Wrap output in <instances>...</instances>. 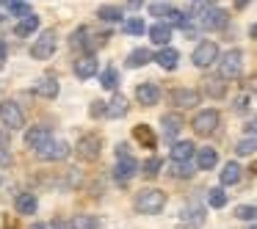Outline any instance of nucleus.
Listing matches in <instances>:
<instances>
[{"label":"nucleus","instance_id":"nucleus-1","mask_svg":"<svg viewBox=\"0 0 257 229\" xmlns=\"http://www.w3.org/2000/svg\"><path fill=\"white\" fill-rule=\"evenodd\" d=\"M133 207L141 215H158V212L166 207V193L161 188H141L133 196Z\"/></svg>","mask_w":257,"mask_h":229},{"label":"nucleus","instance_id":"nucleus-2","mask_svg":"<svg viewBox=\"0 0 257 229\" xmlns=\"http://www.w3.org/2000/svg\"><path fill=\"white\" fill-rule=\"evenodd\" d=\"M108 39H111V34H108V31H105V34H100V36H94L89 28H86V25H80V28L72 31V36H69V47H72L75 53H80V56H83V53H94L97 47H102Z\"/></svg>","mask_w":257,"mask_h":229},{"label":"nucleus","instance_id":"nucleus-3","mask_svg":"<svg viewBox=\"0 0 257 229\" xmlns=\"http://www.w3.org/2000/svg\"><path fill=\"white\" fill-rule=\"evenodd\" d=\"M218 124H221V113H218L216 108H202V111H196L191 127H194V135H199V138H210V135L218 130Z\"/></svg>","mask_w":257,"mask_h":229},{"label":"nucleus","instance_id":"nucleus-4","mask_svg":"<svg viewBox=\"0 0 257 229\" xmlns=\"http://www.w3.org/2000/svg\"><path fill=\"white\" fill-rule=\"evenodd\" d=\"M218 75H221L224 80H238L240 75H243V53H240L238 47L227 50L218 58Z\"/></svg>","mask_w":257,"mask_h":229},{"label":"nucleus","instance_id":"nucleus-5","mask_svg":"<svg viewBox=\"0 0 257 229\" xmlns=\"http://www.w3.org/2000/svg\"><path fill=\"white\" fill-rule=\"evenodd\" d=\"M75 155L80 157L83 163H94L100 160L102 155V138L97 133H86L78 138V144H75Z\"/></svg>","mask_w":257,"mask_h":229},{"label":"nucleus","instance_id":"nucleus-6","mask_svg":"<svg viewBox=\"0 0 257 229\" xmlns=\"http://www.w3.org/2000/svg\"><path fill=\"white\" fill-rule=\"evenodd\" d=\"M218 58H221V53H218L216 42H199L191 53V61L196 69H210L213 64H218Z\"/></svg>","mask_w":257,"mask_h":229},{"label":"nucleus","instance_id":"nucleus-7","mask_svg":"<svg viewBox=\"0 0 257 229\" xmlns=\"http://www.w3.org/2000/svg\"><path fill=\"white\" fill-rule=\"evenodd\" d=\"M56 45H58L56 31L47 28V31H42V34L36 36V42L31 45V56H34L36 61H47V58H50L53 53H56Z\"/></svg>","mask_w":257,"mask_h":229},{"label":"nucleus","instance_id":"nucleus-8","mask_svg":"<svg viewBox=\"0 0 257 229\" xmlns=\"http://www.w3.org/2000/svg\"><path fill=\"white\" fill-rule=\"evenodd\" d=\"M199 25H202V31H210V34L213 31H224L229 25V14L218 6H207L199 14Z\"/></svg>","mask_w":257,"mask_h":229},{"label":"nucleus","instance_id":"nucleus-9","mask_svg":"<svg viewBox=\"0 0 257 229\" xmlns=\"http://www.w3.org/2000/svg\"><path fill=\"white\" fill-rule=\"evenodd\" d=\"M0 122H3V127H6V130H20V127H25V113H23V108H20L14 100H3V102H0Z\"/></svg>","mask_w":257,"mask_h":229},{"label":"nucleus","instance_id":"nucleus-10","mask_svg":"<svg viewBox=\"0 0 257 229\" xmlns=\"http://www.w3.org/2000/svg\"><path fill=\"white\" fill-rule=\"evenodd\" d=\"M136 174H141V166H139V160H136L133 155H119L116 157V168H113V179H116L119 185H127L130 179L136 177Z\"/></svg>","mask_w":257,"mask_h":229},{"label":"nucleus","instance_id":"nucleus-11","mask_svg":"<svg viewBox=\"0 0 257 229\" xmlns=\"http://www.w3.org/2000/svg\"><path fill=\"white\" fill-rule=\"evenodd\" d=\"M50 141H53V130L45 127V124H36V127L25 130V146H28V149H34V152L45 149Z\"/></svg>","mask_w":257,"mask_h":229},{"label":"nucleus","instance_id":"nucleus-12","mask_svg":"<svg viewBox=\"0 0 257 229\" xmlns=\"http://www.w3.org/2000/svg\"><path fill=\"white\" fill-rule=\"evenodd\" d=\"M97 69H100V61H97V56H94V53H83V56H78V58H75V64H72L75 78H80V80L94 78V75H97Z\"/></svg>","mask_w":257,"mask_h":229},{"label":"nucleus","instance_id":"nucleus-13","mask_svg":"<svg viewBox=\"0 0 257 229\" xmlns=\"http://www.w3.org/2000/svg\"><path fill=\"white\" fill-rule=\"evenodd\" d=\"M169 102H172L174 108H196L202 102V94L196 89H172L169 91Z\"/></svg>","mask_w":257,"mask_h":229},{"label":"nucleus","instance_id":"nucleus-14","mask_svg":"<svg viewBox=\"0 0 257 229\" xmlns=\"http://www.w3.org/2000/svg\"><path fill=\"white\" fill-rule=\"evenodd\" d=\"M69 152H72V146H69L67 141H56V138H53L45 149L36 152V157H42V160H47V163H58V160H67Z\"/></svg>","mask_w":257,"mask_h":229},{"label":"nucleus","instance_id":"nucleus-15","mask_svg":"<svg viewBox=\"0 0 257 229\" xmlns=\"http://www.w3.org/2000/svg\"><path fill=\"white\" fill-rule=\"evenodd\" d=\"M136 100H139V105H144V108L158 105V100H161V89H158L155 80H144V83L136 86Z\"/></svg>","mask_w":257,"mask_h":229},{"label":"nucleus","instance_id":"nucleus-16","mask_svg":"<svg viewBox=\"0 0 257 229\" xmlns=\"http://www.w3.org/2000/svg\"><path fill=\"white\" fill-rule=\"evenodd\" d=\"M58 91H61V86H58L56 75H45V78H39L36 86H34V94L42 97V100H56Z\"/></svg>","mask_w":257,"mask_h":229},{"label":"nucleus","instance_id":"nucleus-17","mask_svg":"<svg viewBox=\"0 0 257 229\" xmlns=\"http://www.w3.org/2000/svg\"><path fill=\"white\" fill-rule=\"evenodd\" d=\"M161 127H163V138H166V141H177L180 130L185 127V122H183L180 113H163V116H161Z\"/></svg>","mask_w":257,"mask_h":229},{"label":"nucleus","instance_id":"nucleus-18","mask_svg":"<svg viewBox=\"0 0 257 229\" xmlns=\"http://www.w3.org/2000/svg\"><path fill=\"white\" fill-rule=\"evenodd\" d=\"M194 163H196L199 171H213V168L218 166V152L213 149V146H202V149H196Z\"/></svg>","mask_w":257,"mask_h":229},{"label":"nucleus","instance_id":"nucleus-19","mask_svg":"<svg viewBox=\"0 0 257 229\" xmlns=\"http://www.w3.org/2000/svg\"><path fill=\"white\" fill-rule=\"evenodd\" d=\"M36 207H39V199H36V193H31V190H23V193L14 196V210H17L20 215H34Z\"/></svg>","mask_w":257,"mask_h":229},{"label":"nucleus","instance_id":"nucleus-20","mask_svg":"<svg viewBox=\"0 0 257 229\" xmlns=\"http://www.w3.org/2000/svg\"><path fill=\"white\" fill-rule=\"evenodd\" d=\"M155 64L161 69H166V72H174L180 67V53L166 45V47H161V53H155Z\"/></svg>","mask_w":257,"mask_h":229},{"label":"nucleus","instance_id":"nucleus-21","mask_svg":"<svg viewBox=\"0 0 257 229\" xmlns=\"http://www.w3.org/2000/svg\"><path fill=\"white\" fill-rule=\"evenodd\" d=\"M202 223H205V210L202 207H185L177 229H199Z\"/></svg>","mask_w":257,"mask_h":229},{"label":"nucleus","instance_id":"nucleus-22","mask_svg":"<svg viewBox=\"0 0 257 229\" xmlns=\"http://www.w3.org/2000/svg\"><path fill=\"white\" fill-rule=\"evenodd\" d=\"M127 111H130V102H127V97L124 94H113L111 100H108V108H105V116L108 119H122V116H127Z\"/></svg>","mask_w":257,"mask_h":229},{"label":"nucleus","instance_id":"nucleus-23","mask_svg":"<svg viewBox=\"0 0 257 229\" xmlns=\"http://www.w3.org/2000/svg\"><path fill=\"white\" fill-rule=\"evenodd\" d=\"M150 61H155V56H152L147 47H136V50H130V56L124 58V67L127 69H141V67H147Z\"/></svg>","mask_w":257,"mask_h":229},{"label":"nucleus","instance_id":"nucleus-24","mask_svg":"<svg viewBox=\"0 0 257 229\" xmlns=\"http://www.w3.org/2000/svg\"><path fill=\"white\" fill-rule=\"evenodd\" d=\"M194 155H196L194 141H174L172 149H169V157H172V160H194Z\"/></svg>","mask_w":257,"mask_h":229},{"label":"nucleus","instance_id":"nucleus-25","mask_svg":"<svg viewBox=\"0 0 257 229\" xmlns=\"http://www.w3.org/2000/svg\"><path fill=\"white\" fill-rule=\"evenodd\" d=\"M147 34H150V42H152V45L166 47L169 42H172V25H166V23H155L150 31H147Z\"/></svg>","mask_w":257,"mask_h":229},{"label":"nucleus","instance_id":"nucleus-26","mask_svg":"<svg viewBox=\"0 0 257 229\" xmlns=\"http://www.w3.org/2000/svg\"><path fill=\"white\" fill-rule=\"evenodd\" d=\"M240 177H243V168H240L235 160L224 163V168L218 171V182H221V185H238Z\"/></svg>","mask_w":257,"mask_h":229},{"label":"nucleus","instance_id":"nucleus-27","mask_svg":"<svg viewBox=\"0 0 257 229\" xmlns=\"http://www.w3.org/2000/svg\"><path fill=\"white\" fill-rule=\"evenodd\" d=\"M133 138L139 141L144 149H155V146H158V135L152 133L150 124H136V127H133Z\"/></svg>","mask_w":257,"mask_h":229},{"label":"nucleus","instance_id":"nucleus-28","mask_svg":"<svg viewBox=\"0 0 257 229\" xmlns=\"http://www.w3.org/2000/svg\"><path fill=\"white\" fill-rule=\"evenodd\" d=\"M36 31H39V17H36L34 12L20 17V23L14 25V34L17 36H31V34H36Z\"/></svg>","mask_w":257,"mask_h":229},{"label":"nucleus","instance_id":"nucleus-29","mask_svg":"<svg viewBox=\"0 0 257 229\" xmlns=\"http://www.w3.org/2000/svg\"><path fill=\"white\" fill-rule=\"evenodd\" d=\"M202 91H205L207 97H213V100H221V97L227 94V83H224L221 75H218V78H207L205 86H202Z\"/></svg>","mask_w":257,"mask_h":229},{"label":"nucleus","instance_id":"nucleus-30","mask_svg":"<svg viewBox=\"0 0 257 229\" xmlns=\"http://www.w3.org/2000/svg\"><path fill=\"white\" fill-rule=\"evenodd\" d=\"M194 168H196V163L194 160H172V177L174 179H191L194 177Z\"/></svg>","mask_w":257,"mask_h":229},{"label":"nucleus","instance_id":"nucleus-31","mask_svg":"<svg viewBox=\"0 0 257 229\" xmlns=\"http://www.w3.org/2000/svg\"><path fill=\"white\" fill-rule=\"evenodd\" d=\"M97 17H100L102 23H122L124 12L119 6H100V9H97Z\"/></svg>","mask_w":257,"mask_h":229},{"label":"nucleus","instance_id":"nucleus-32","mask_svg":"<svg viewBox=\"0 0 257 229\" xmlns=\"http://www.w3.org/2000/svg\"><path fill=\"white\" fill-rule=\"evenodd\" d=\"M257 152V135H246V138H240L238 144H235V155L238 157H249Z\"/></svg>","mask_w":257,"mask_h":229},{"label":"nucleus","instance_id":"nucleus-33","mask_svg":"<svg viewBox=\"0 0 257 229\" xmlns=\"http://www.w3.org/2000/svg\"><path fill=\"white\" fill-rule=\"evenodd\" d=\"M100 86L102 89H108V91H116L119 89V72L113 67H105L100 72Z\"/></svg>","mask_w":257,"mask_h":229},{"label":"nucleus","instance_id":"nucleus-34","mask_svg":"<svg viewBox=\"0 0 257 229\" xmlns=\"http://www.w3.org/2000/svg\"><path fill=\"white\" fill-rule=\"evenodd\" d=\"M69 223L72 229H102V221L97 215H75Z\"/></svg>","mask_w":257,"mask_h":229},{"label":"nucleus","instance_id":"nucleus-35","mask_svg":"<svg viewBox=\"0 0 257 229\" xmlns=\"http://www.w3.org/2000/svg\"><path fill=\"white\" fill-rule=\"evenodd\" d=\"M161 168H163V160H161V157H155V155H152L150 160H144V163H141V174H144L147 179L158 177V174H161Z\"/></svg>","mask_w":257,"mask_h":229},{"label":"nucleus","instance_id":"nucleus-36","mask_svg":"<svg viewBox=\"0 0 257 229\" xmlns=\"http://www.w3.org/2000/svg\"><path fill=\"white\" fill-rule=\"evenodd\" d=\"M122 31H124V34H130V36H141V34H147V25H144V20H141V17H130V20H124V23H122Z\"/></svg>","mask_w":257,"mask_h":229},{"label":"nucleus","instance_id":"nucleus-37","mask_svg":"<svg viewBox=\"0 0 257 229\" xmlns=\"http://www.w3.org/2000/svg\"><path fill=\"white\" fill-rule=\"evenodd\" d=\"M207 204H210L213 210H221V207H227V193H224V188H213L210 193H207Z\"/></svg>","mask_w":257,"mask_h":229},{"label":"nucleus","instance_id":"nucleus-38","mask_svg":"<svg viewBox=\"0 0 257 229\" xmlns=\"http://www.w3.org/2000/svg\"><path fill=\"white\" fill-rule=\"evenodd\" d=\"M235 218L238 221H257V204H238L235 207Z\"/></svg>","mask_w":257,"mask_h":229},{"label":"nucleus","instance_id":"nucleus-39","mask_svg":"<svg viewBox=\"0 0 257 229\" xmlns=\"http://www.w3.org/2000/svg\"><path fill=\"white\" fill-rule=\"evenodd\" d=\"M172 12H174L172 3H152V6H150V14H152V17H158L161 23H166Z\"/></svg>","mask_w":257,"mask_h":229},{"label":"nucleus","instance_id":"nucleus-40","mask_svg":"<svg viewBox=\"0 0 257 229\" xmlns=\"http://www.w3.org/2000/svg\"><path fill=\"white\" fill-rule=\"evenodd\" d=\"M9 14L12 17H25V14H31V6L25 0H9Z\"/></svg>","mask_w":257,"mask_h":229},{"label":"nucleus","instance_id":"nucleus-41","mask_svg":"<svg viewBox=\"0 0 257 229\" xmlns=\"http://www.w3.org/2000/svg\"><path fill=\"white\" fill-rule=\"evenodd\" d=\"M105 108H108V102H102V100H94V102H91V108H89V116H91V119H100V116H105Z\"/></svg>","mask_w":257,"mask_h":229},{"label":"nucleus","instance_id":"nucleus-42","mask_svg":"<svg viewBox=\"0 0 257 229\" xmlns=\"http://www.w3.org/2000/svg\"><path fill=\"white\" fill-rule=\"evenodd\" d=\"M14 166V155L9 146H0V168H12Z\"/></svg>","mask_w":257,"mask_h":229},{"label":"nucleus","instance_id":"nucleus-43","mask_svg":"<svg viewBox=\"0 0 257 229\" xmlns=\"http://www.w3.org/2000/svg\"><path fill=\"white\" fill-rule=\"evenodd\" d=\"M243 130H246V133H249V135H257V116H251L249 122L243 124Z\"/></svg>","mask_w":257,"mask_h":229},{"label":"nucleus","instance_id":"nucleus-44","mask_svg":"<svg viewBox=\"0 0 257 229\" xmlns=\"http://www.w3.org/2000/svg\"><path fill=\"white\" fill-rule=\"evenodd\" d=\"M232 108H235V111H238V113H243V111H246V97H238Z\"/></svg>","mask_w":257,"mask_h":229},{"label":"nucleus","instance_id":"nucleus-45","mask_svg":"<svg viewBox=\"0 0 257 229\" xmlns=\"http://www.w3.org/2000/svg\"><path fill=\"white\" fill-rule=\"evenodd\" d=\"M47 229H72V223H67V221H53Z\"/></svg>","mask_w":257,"mask_h":229},{"label":"nucleus","instance_id":"nucleus-46","mask_svg":"<svg viewBox=\"0 0 257 229\" xmlns=\"http://www.w3.org/2000/svg\"><path fill=\"white\" fill-rule=\"evenodd\" d=\"M0 146H9V130L0 127Z\"/></svg>","mask_w":257,"mask_h":229},{"label":"nucleus","instance_id":"nucleus-47","mask_svg":"<svg viewBox=\"0 0 257 229\" xmlns=\"http://www.w3.org/2000/svg\"><path fill=\"white\" fill-rule=\"evenodd\" d=\"M127 152H130L127 144H116V157H119V155H127Z\"/></svg>","mask_w":257,"mask_h":229},{"label":"nucleus","instance_id":"nucleus-48","mask_svg":"<svg viewBox=\"0 0 257 229\" xmlns=\"http://www.w3.org/2000/svg\"><path fill=\"white\" fill-rule=\"evenodd\" d=\"M6 45H3V42H0V67H3V61H6Z\"/></svg>","mask_w":257,"mask_h":229},{"label":"nucleus","instance_id":"nucleus-49","mask_svg":"<svg viewBox=\"0 0 257 229\" xmlns=\"http://www.w3.org/2000/svg\"><path fill=\"white\" fill-rule=\"evenodd\" d=\"M127 6L130 9H141V6H144V0H127Z\"/></svg>","mask_w":257,"mask_h":229},{"label":"nucleus","instance_id":"nucleus-50","mask_svg":"<svg viewBox=\"0 0 257 229\" xmlns=\"http://www.w3.org/2000/svg\"><path fill=\"white\" fill-rule=\"evenodd\" d=\"M249 3H251V0H235V9H238V12H240V9H246V6H249Z\"/></svg>","mask_w":257,"mask_h":229},{"label":"nucleus","instance_id":"nucleus-51","mask_svg":"<svg viewBox=\"0 0 257 229\" xmlns=\"http://www.w3.org/2000/svg\"><path fill=\"white\" fill-rule=\"evenodd\" d=\"M249 36H251V39H257V23H254V25H251V28H249Z\"/></svg>","mask_w":257,"mask_h":229},{"label":"nucleus","instance_id":"nucleus-52","mask_svg":"<svg viewBox=\"0 0 257 229\" xmlns=\"http://www.w3.org/2000/svg\"><path fill=\"white\" fill-rule=\"evenodd\" d=\"M31 229H47V226H45V223H34Z\"/></svg>","mask_w":257,"mask_h":229},{"label":"nucleus","instance_id":"nucleus-53","mask_svg":"<svg viewBox=\"0 0 257 229\" xmlns=\"http://www.w3.org/2000/svg\"><path fill=\"white\" fill-rule=\"evenodd\" d=\"M249 171H251V174H257V160L251 163V168H249Z\"/></svg>","mask_w":257,"mask_h":229},{"label":"nucleus","instance_id":"nucleus-54","mask_svg":"<svg viewBox=\"0 0 257 229\" xmlns=\"http://www.w3.org/2000/svg\"><path fill=\"white\" fill-rule=\"evenodd\" d=\"M246 229H257V221H251V226H246Z\"/></svg>","mask_w":257,"mask_h":229},{"label":"nucleus","instance_id":"nucleus-55","mask_svg":"<svg viewBox=\"0 0 257 229\" xmlns=\"http://www.w3.org/2000/svg\"><path fill=\"white\" fill-rule=\"evenodd\" d=\"M0 185H3V179H0Z\"/></svg>","mask_w":257,"mask_h":229},{"label":"nucleus","instance_id":"nucleus-56","mask_svg":"<svg viewBox=\"0 0 257 229\" xmlns=\"http://www.w3.org/2000/svg\"><path fill=\"white\" fill-rule=\"evenodd\" d=\"M0 3H3V0H0Z\"/></svg>","mask_w":257,"mask_h":229}]
</instances>
